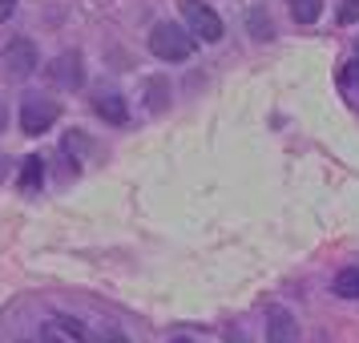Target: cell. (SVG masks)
Instances as JSON below:
<instances>
[{
    "mask_svg": "<svg viewBox=\"0 0 359 343\" xmlns=\"http://www.w3.org/2000/svg\"><path fill=\"white\" fill-rule=\"evenodd\" d=\"M36 343H65V335L57 331V323H45V327H41V339H36Z\"/></svg>",
    "mask_w": 359,
    "mask_h": 343,
    "instance_id": "obj_16",
    "label": "cell"
},
{
    "mask_svg": "<svg viewBox=\"0 0 359 343\" xmlns=\"http://www.w3.org/2000/svg\"><path fill=\"white\" fill-rule=\"evenodd\" d=\"M335 295L343 299H359V267H343L335 275Z\"/></svg>",
    "mask_w": 359,
    "mask_h": 343,
    "instance_id": "obj_11",
    "label": "cell"
},
{
    "mask_svg": "<svg viewBox=\"0 0 359 343\" xmlns=\"http://www.w3.org/2000/svg\"><path fill=\"white\" fill-rule=\"evenodd\" d=\"M93 343H130V339H126L121 331H101V335H97Z\"/></svg>",
    "mask_w": 359,
    "mask_h": 343,
    "instance_id": "obj_17",
    "label": "cell"
},
{
    "mask_svg": "<svg viewBox=\"0 0 359 343\" xmlns=\"http://www.w3.org/2000/svg\"><path fill=\"white\" fill-rule=\"evenodd\" d=\"M355 57H359V41H355Z\"/></svg>",
    "mask_w": 359,
    "mask_h": 343,
    "instance_id": "obj_24",
    "label": "cell"
},
{
    "mask_svg": "<svg viewBox=\"0 0 359 343\" xmlns=\"http://www.w3.org/2000/svg\"><path fill=\"white\" fill-rule=\"evenodd\" d=\"M49 77L57 85H65V89H81V81H85V69H81V53H61L57 61L49 65Z\"/></svg>",
    "mask_w": 359,
    "mask_h": 343,
    "instance_id": "obj_6",
    "label": "cell"
},
{
    "mask_svg": "<svg viewBox=\"0 0 359 343\" xmlns=\"http://www.w3.org/2000/svg\"><path fill=\"white\" fill-rule=\"evenodd\" d=\"M149 49H154V57H162V61H190L194 57V36L186 33V29H178L174 20H162L149 33Z\"/></svg>",
    "mask_w": 359,
    "mask_h": 343,
    "instance_id": "obj_1",
    "label": "cell"
},
{
    "mask_svg": "<svg viewBox=\"0 0 359 343\" xmlns=\"http://www.w3.org/2000/svg\"><path fill=\"white\" fill-rule=\"evenodd\" d=\"M266 343H303V327L287 307L266 311Z\"/></svg>",
    "mask_w": 359,
    "mask_h": 343,
    "instance_id": "obj_5",
    "label": "cell"
},
{
    "mask_svg": "<svg viewBox=\"0 0 359 343\" xmlns=\"http://www.w3.org/2000/svg\"><path fill=\"white\" fill-rule=\"evenodd\" d=\"M170 343H194V339H186V335H174V339H170Z\"/></svg>",
    "mask_w": 359,
    "mask_h": 343,
    "instance_id": "obj_22",
    "label": "cell"
},
{
    "mask_svg": "<svg viewBox=\"0 0 359 343\" xmlns=\"http://www.w3.org/2000/svg\"><path fill=\"white\" fill-rule=\"evenodd\" d=\"M250 33H255V41H271V36H275V29H271V20H266L262 8L250 13Z\"/></svg>",
    "mask_w": 359,
    "mask_h": 343,
    "instance_id": "obj_13",
    "label": "cell"
},
{
    "mask_svg": "<svg viewBox=\"0 0 359 343\" xmlns=\"http://www.w3.org/2000/svg\"><path fill=\"white\" fill-rule=\"evenodd\" d=\"M57 117H61V105L49 97H25L20 101V130L36 137V133H45L57 126Z\"/></svg>",
    "mask_w": 359,
    "mask_h": 343,
    "instance_id": "obj_3",
    "label": "cell"
},
{
    "mask_svg": "<svg viewBox=\"0 0 359 343\" xmlns=\"http://www.w3.org/2000/svg\"><path fill=\"white\" fill-rule=\"evenodd\" d=\"M222 339H226V343H250L243 331H238V327H226V335H222Z\"/></svg>",
    "mask_w": 359,
    "mask_h": 343,
    "instance_id": "obj_18",
    "label": "cell"
},
{
    "mask_svg": "<svg viewBox=\"0 0 359 343\" xmlns=\"http://www.w3.org/2000/svg\"><path fill=\"white\" fill-rule=\"evenodd\" d=\"M359 20V0H343L339 4V25H355Z\"/></svg>",
    "mask_w": 359,
    "mask_h": 343,
    "instance_id": "obj_15",
    "label": "cell"
},
{
    "mask_svg": "<svg viewBox=\"0 0 359 343\" xmlns=\"http://www.w3.org/2000/svg\"><path fill=\"white\" fill-rule=\"evenodd\" d=\"M146 97H149V109L162 114L165 105H170V81H165V77H149L146 81Z\"/></svg>",
    "mask_w": 359,
    "mask_h": 343,
    "instance_id": "obj_10",
    "label": "cell"
},
{
    "mask_svg": "<svg viewBox=\"0 0 359 343\" xmlns=\"http://www.w3.org/2000/svg\"><path fill=\"white\" fill-rule=\"evenodd\" d=\"M0 174H4V158H0Z\"/></svg>",
    "mask_w": 359,
    "mask_h": 343,
    "instance_id": "obj_23",
    "label": "cell"
},
{
    "mask_svg": "<svg viewBox=\"0 0 359 343\" xmlns=\"http://www.w3.org/2000/svg\"><path fill=\"white\" fill-rule=\"evenodd\" d=\"M41 182H45V158H25L17 186L25 190V194H36V190H41Z\"/></svg>",
    "mask_w": 359,
    "mask_h": 343,
    "instance_id": "obj_8",
    "label": "cell"
},
{
    "mask_svg": "<svg viewBox=\"0 0 359 343\" xmlns=\"http://www.w3.org/2000/svg\"><path fill=\"white\" fill-rule=\"evenodd\" d=\"M0 57H4V69H8L13 77H29V73L41 65V53H36V45L29 41V36H13Z\"/></svg>",
    "mask_w": 359,
    "mask_h": 343,
    "instance_id": "obj_4",
    "label": "cell"
},
{
    "mask_svg": "<svg viewBox=\"0 0 359 343\" xmlns=\"http://www.w3.org/2000/svg\"><path fill=\"white\" fill-rule=\"evenodd\" d=\"M65 149L73 154V158H77V162H81V158H85V149H89V142H85L81 133H65Z\"/></svg>",
    "mask_w": 359,
    "mask_h": 343,
    "instance_id": "obj_14",
    "label": "cell"
},
{
    "mask_svg": "<svg viewBox=\"0 0 359 343\" xmlns=\"http://www.w3.org/2000/svg\"><path fill=\"white\" fill-rule=\"evenodd\" d=\"M359 77V65H351V69H343V81H355Z\"/></svg>",
    "mask_w": 359,
    "mask_h": 343,
    "instance_id": "obj_20",
    "label": "cell"
},
{
    "mask_svg": "<svg viewBox=\"0 0 359 343\" xmlns=\"http://www.w3.org/2000/svg\"><path fill=\"white\" fill-rule=\"evenodd\" d=\"M93 109H97V117L109 121V126H126V121H130V109H126V97H121V93H97V97H93Z\"/></svg>",
    "mask_w": 359,
    "mask_h": 343,
    "instance_id": "obj_7",
    "label": "cell"
},
{
    "mask_svg": "<svg viewBox=\"0 0 359 343\" xmlns=\"http://www.w3.org/2000/svg\"><path fill=\"white\" fill-rule=\"evenodd\" d=\"M319 13H323V4H319V0H291V17L299 20V25H315Z\"/></svg>",
    "mask_w": 359,
    "mask_h": 343,
    "instance_id": "obj_12",
    "label": "cell"
},
{
    "mask_svg": "<svg viewBox=\"0 0 359 343\" xmlns=\"http://www.w3.org/2000/svg\"><path fill=\"white\" fill-rule=\"evenodd\" d=\"M4 121H8V109H4V101H0V130H4Z\"/></svg>",
    "mask_w": 359,
    "mask_h": 343,
    "instance_id": "obj_21",
    "label": "cell"
},
{
    "mask_svg": "<svg viewBox=\"0 0 359 343\" xmlns=\"http://www.w3.org/2000/svg\"><path fill=\"white\" fill-rule=\"evenodd\" d=\"M53 323H57V331H61V335H69L73 343H93V335H89V327H85L81 319H73V315H57Z\"/></svg>",
    "mask_w": 359,
    "mask_h": 343,
    "instance_id": "obj_9",
    "label": "cell"
},
{
    "mask_svg": "<svg viewBox=\"0 0 359 343\" xmlns=\"http://www.w3.org/2000/svg\"><path fill=\"white\" fill-rule=\"evenodd\" d=\"M17 13V0H0V20H8Z\"/></svg>",
    "mask_w": 359,
    "mask_h": 343,
    "instance_id": "obj_19",
    "label": "cell"
},
{
    "mask_svg": "<svg viewBox=\"0 0 359 343\" xmlns=\"http://www.w3.org/2000/svg\"><path fill=\"white\" fill-rule=\"evenodd\" d=\"M182 17H186V33L194 36V41L214 45V41H222V33H226L222 17L214 13L206 0H182Z\"/></svg>",
    "mask_w": 359,
    "mask_h": 343,
    "instance_id": "obj_2",
    "label": "cell"
}]
</instances>
